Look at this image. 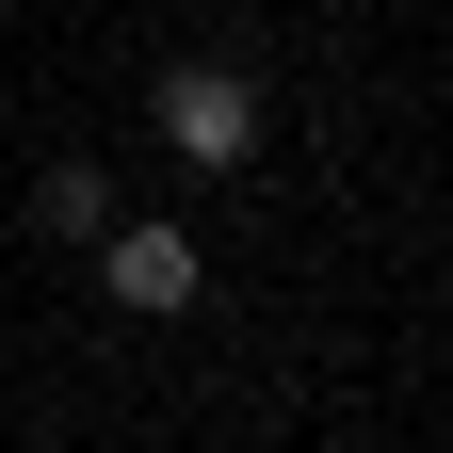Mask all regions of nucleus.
<instances>
[{
	"mask_svg": "<svg viewBox=\"0 0 453 453\" xmlns=\"http://www.w3.org/2000/svg\"><path fill=\"white\" fill-rule=\"evenodd\" d=\"M146 113H162V146H179L195 179L259 162V65H211V49H195V65H162V81H146Z\"/></svg>",
	"mask_w": 453,
	"mask_h": 453,
	"instance_id": "f257e3e1",
	"label": "nucleus"
},
{
	"mask_svg": "<svg viewBox=\"0 0 453 453\" xmlns=\"http://www.w3.org/2000/svg\"><path fill=\"white\" fill-rule=\"evenodd\" d=\"M97 292L130 308V324H179L211 292V259H195V226H162V211H113L97 226Z\"/></svg>",
	"mask_w": 453,
	"mask_h": 453,
	"instance_id": "f03ea898",
	"label": "nucleus"
},
{
	"mask_svg": "<svg viewBox=\"0 0 453 453\" xmlns=\"http://www.w3.org/2000/svg\"><path fill=\"white\" fill-rule=\"evenodd\" d=\"M33 226H49V243H97V226H113V179H97V162H49V179H33Z\"/></svg>",
	"mask_w": 453,
	"mask_h": 453,
	"instance_id": "7ed1b4c3",
	"label": "nucleus"
}]
</instances>
